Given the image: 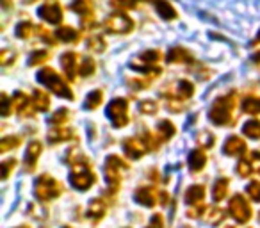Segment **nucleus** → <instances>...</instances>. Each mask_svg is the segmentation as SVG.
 <instances>
[{"mask_svg":"<svg viewBox=\"0 0 260 228\" xmlns=\"http://www.w3.org/2000/svg\"><path fill=\"white\" fill-rule=\"evenodd\" d=\"M228 210H230V216L234 217L237 223H248L251 219V207L249 203L242 198L241 194H235L234 198L228 203Z\"/></svg>","mask_w":260,"mask_h":228,"instance_id":"obj_8","label":"nucleus"},{"mask_svg":"<svg viewBox=\"0 0 260 228\" xmlns=\"http://www.w3.org/2000/svg\"><path fill=\"white\" fill-rule=\"evenodd\" d=\"M187 164H189V170H191L192 173H198V171H200V170H203V168H205V164H207V155H205V152H203L202 148L192 150V152L189 153Z\"/></svg>","mask_w":260,"mask_h":228,"instance_id":"obj_16","label":"nucleus"},{"mask_svg":"<svg viewBox=\"0 0 260 228\" xmlns=\"http://www.w3.org/2000/svg\"><path fill=\"white\" fill-rule=\"evenodd\" d=\"M203 198H205V187H203V185H200V184L191 185V187L185 191V203H187V205H191V207L200 205Z\"/></svg>","mask_w":260,"mask_h":228,"instance_id":"obj_18","label":"nucleus"},{"mask_svg":"<svg viewBox=\"0 0 260 228\" xmlns=\"http://www.w3.org/2000/svg\"><path fill=\"white\" fill-rule=\"evenodd\" d=\"M258 43H260V34H258V36L255 38V41H253V45H258Z\"/></svg>","mask_w":260,"mask_h":228,"instance_id":"obj_51","label":"nucleus"},{"mask_svg":"<svg viewBox=\"0 0 260 228\" xmlns=\"http://www.w3.org/2000/svg\"><path fill=\"white\" fill-rule=\"evenodd\" d=\"M242 111L246 114H260V98L248 96L242 100Z\"/></svg>","mask_w":260,"mask_h":228,"instance_id":"obj_28","label":"nucleus"},{"mask_svg":"<svg viewBox=\"0 0 260 228\" xmlns=\"http://www.w3.org/2000/svg\"><path fill=\"white\" fill-rule=\"evenodd\" d=\"M2 116H9V114H11V104H13V100H9L8 98V94L6 93H2Z\"/></svg>","mask_w":260,"mask_h":228,"instance_id":"obj_47","label":"nucleus"},{"mask_svg":"<svg viewBox=\"0 0 260 228\" xmlns=\"http://www.w3.org/2000/svg\"><path fill=\"white\" fill-rule=\"evenodd\" d=\"M30 102L32 100H30L27 94L16 93L15 96H13V107H15V111L18 112V114H22V116H30V114H32V111H30V107H29Z\"/></svg>","mask_w":260,"mask_h":228,"instance_id":"obj_19","label":"nucleus"},{"mask_svg":"<svg viewBox=\"0 0 260 228\" xmlns=\"http://www.w3.org/2000/svg\"><path fill=\"white\" fill-rule=\"evenodd\" d=\"M139 59H141L145 64H153V62H157L160 59V52L159 50H146L139 55Z\"/></svg>","mask_w":260,"mask_h":228,"instance_id":"obj_36","label":"nucleus"},{"mask_svg":"<svg viewBox=\"0 0 260 228\" xmlns=\"http://www.w3.org/2000/svg\"><path fill=\"white\" fill-rule=\"evenodd\" d=\"M38 80H40L43 86H47L52 93L57 94V96H64V98H70V100L73 98L72 89L66 86L64 80H62L52 68H41L40 72H38Z\"/></svg>","mask_w":260,"mask_h":228,"instance_id":"obj_4","label":"nucleus"},{"mask_svg":"<svg viewBox=\"0 0 260 228\" xmlns=\"http://www.w3.org/2000/svg\"><path fill=\"white\" fill-rule=\"evenodd\" d=\"M38 15L48 23H59L62 20V9L57 2H50V4H43L38 11Z\"/></svg>","mask_w":260,"mask_h":228,"instance_id":"obj_10","label":"nucleus"},{"mask_svg":"<svg viewBox=\"0 0 260 228\" xmlns=\"http://www.w3.org/2000/svg\"><path fill=\"white\" fill-rule=\"evenodd\" d=\"M87 47L91 48L93 52H104L105 50V43L100 36H93L87 40Z\"/></svg>","mask_w":260,"mask_h":228,"instance_id":"obj_39","label":"nucleus"},{"mask_svg":"<svg viewBox=\"0 0 260 228\" xmlns=\"http://www.w3.org/2000/svg\"><path fill=\"white\" fill-rule=\"evenodd\" d=\"M224 217H226V214H224L221 209H217V207L207 209V214H205L207 223H210V224H219V223H223Z\"/></svg>","mask_w":260,"mask_h":228,"instance_id":"obj_30","label":"nucleus"},{"mask_svg":"<svg viewBox=\"0 0 260 228\" xmlns=\"http://www.w3.org/2000/svg\"><path fill=\"white\" fill-rule=\"evenodd\" d=\"M15 166H16L15 159H9V160H4V162H2V166H0V171H2V180H6V178L9 177V173H11Z\"/></svg>","mask_w":260,"mask_h":228,"instance_id":"obj_44","label":"nucleus"},{"mask_svg":"<svg viewBox=\"0 0 260 228\" xmlns=\"http://www.w3.org/2000/svg\"><path fill=\"white\" fill-rule=\"evenodd\" d=\"M134 200L138 203L145 207H153L157 203V194H155V189L150 187V185H143V187H138L134 192Z\"/></svg>","mask_w":260,"mask_h":228,"instance_id":"obj_13","label":"nucleus"},{"mask_svg":"<svg viewBox=\"0 0 260 228\" xmlns=\"http://www.w3.org/2000/svg\"><path fill=\"white\" fill-rule=\"evenodd\" d=\"M41 150H43V145H41L40 141H32L29 143V146H27V152H25V171H34V168H36L38 164V159H40L41 155Z\"/></svg>","mask_w":260,"mask_h":228,"instance_id":"obj_12","label":"nucleus"},{"mask_svg":"<svg viewBox=\"0 0 260 228\" xmlns=\"http://www.w3.org/2000/svg\"><path fill=\"white\" fill-rule=\"evenodd\" d=\"M248 160L251 162L253 168L260 170V152H256V150H255V152H251V153H249V159Z\"/></svg>","mask_w":260,"mask_h":228,"instance_id":"obj_49","label":"nucleus"},{"mask_svg":"<svg viewBox=\"0 0 260 228\" xmlns=\"http://www.w3.org/2000/svg\"><path fill=\"white\" fill-rule=\"evenodd\" d=\"M228 178H219V180L214 184L212 187V198L214 202H221V200H224V196L228 194Z\"/></svg>","mask_w":260,"mask_h":228,"instance_id":"obj_25","label":"nucleus"},{"mask_svg":"<svg viewBox=\"0 0 260 228\" xmlns=\"http://www.w3.org/2000/svg\"><path fill=\"white\" fill-rule=\"evenodd\" d=\"M128 170V164L118 155H109L107 160H105V166H104V171H105V182L109 185V191L111 192H116L119 187V182H121V175L123 171Z\"/></svg>","mask_w":260,"mask_h":228,"instance_id":"obj_3","label":"nucleus"},{"mask_svg":"<svg viewBox=\"0 0 260 228\" xmlns=\"http://www.w3.org/2000/svg\"><path fill=\"white\" fill-rule=\"evenodd\" d=\"M32 104L36 111H48V107H50V98L41 89H36L32 94Z\"/></svg>","mask_w":260,"mask_h":228,"instance_id":"obj_23","label":"nucleus"},{"mask_svg":"<svg viewBox=\"0 0 260 228\" xmlns=\"http://www.w3.org/2000/svg\"><path fill=\"white\" fill-rule=\"evenodd\" d=\"M234 107H235V93L226 96H219L210 107V120L216 125H228L234 120Z\"/></svg>","mask_w":260,"mask_h":228,"instance_id":"obj_2","label":"nucleus"},{"mask_svg":"<svg viewBox=\"0 0 260 228\" xmlns=\"http://www.w3.org/2000/svg\"><path fill=\"white\" fill-rule=\"evenodd\" d=\"M166 59H168V62H170V64H171V62H185V64H191V62L194 61V57H192L191 52H187L185 48H180V47L171 48Z\"/></svg>","mask_w":260,"mask_h":228,"instance_id":"obj_20","label":"nucleus"},{"mask_svg":"<svg viewBox=\"0 0 260 228\" xmlns=\"http://www.w3.org/2000/svg\"><path fill=\"white\" fill-rule=\"evenodd\" d=\"M34 29H36V27H34L30 22H22V23H18V27H16V36L25 40V38L32 36Z\"/></svg>","mask_w":260,"mask_h":228,"instance_id":"obj_33","label":"nucleus"},{"mask_svg":"<svg viewBox=\"0 0 260 228\" xmlns=\"http://www.w3.org/2000/svg\"><path fill=\"white\" fill-rule=\"evenodd\" d=\"M102 98H104V93H102L100 89L91 91L86 98V109H96L98 105L102 104Z\"/></svg>","mask_w":260,"mask_h":228,"instance_id":"obj_32","label":"nucleus"},{"mask_svg":"<svg viewBox=\"0 0 260 228\" xmlns=\"http://www.w3.org/2000/svg\"><path fill=\"white\" fill-rule=\"evenodd\" d=\"M205 212H207L205 205H194V207H191V209L187 210V216L192 217V219H196V217H202Z\"/></svg>","mask_w":260,"mask_h":228,"instance_id":"obj_46","label":"nucleus"},{"mask_svg":"<svg viewBox=\"0 0 260 228\" xmlns=\"http://www.w3.org/2000/svg\"><path fill=\"white\" fill-rule=\"evenodd\" d=\"M242 132L251 139H260V121L258 120L246 121L244 127H242Z\"/></svg>","mask_w":260,"mask_h":228,"instance_id":"obj_29","label":"nucleus"},{"mask_svg":"<svg viewBox=\"0 0 260 228\" xmlns=\"http://www.w3.org/2000/svg\"><path fill=\"white\" fill-rule=\"evenodd\" d=\"M104 29L112 34H126L134 29V22L125 13H112L105 18Z\"/></svg>","mask_w":260,"mask_h":228,"instance_id":"obj_6","label":"nucleus"},{"mask_svg":"<svg viewBox=\"0 0 260 228\" xmlns=\"http://www.w3.org/2000/svg\"><path fill=\"white\" fill-rule=\"evenodd\" d=\"M175 125L168 120H162L157 127V136H159V141H168L175 136Z\"/></svg>","mask_w":260,"mask_h":228,"instance_id":"obj_24","label":"nucleus"},{"mask_svg":"<svg viewBox=\"0 0 260 228\" xmlns=\"http://www.w3.org/2000/svg\"><path fill=\"white\" fill-rule=\"evenodd\" d=\"M153 6H155L157 13L162 16L164 20H175L177 18V11L171 8V4H168L166 0H152Z\"/></svg>","mask_w":260,"mask_h":228,"instance_id":"obj_22","label":"nucleus"},{"mask_svg":"<svg viewBox=\"0 0 260 228\" xmlns=\"http://www.w3.org/2000/svg\"><path fill=\"white\" fill-rule=\"evenodd\" d=\"M87 219H91L93 223H98L102 217L105 216V203L104 200L100 198H93L89 202V207H87V212H86Z\"/></svg>","mask_w":260,"mask_h":228,"instance_id":"obj_15","label":"nucleus"},{"mask_svg":"<svg viewBox=\"0 0 260 228\" xmlns=\"http://www.w3.org/2000/svg\"><path fill=\"white\" fill-rule=\"evenodd\" d=\"M246 191H248V194L251 196V200L260 202V184L258 182H249L248 187H246Z\"/></svg>","mask_w":260,"mask_h":228,"instance_id":"obj_43","label":"nucleus"},{"mask_svg":"<svg viewBox=\"0 0 260 228\" xmlns=\"http://www.w3.org/2000/svg\"><path fill=\"white\" fill-rule=\"evenodd\" d=\"M62 192L61 184L57 180L50 177V175H41L40 178L34 184V196H36L40 202H50L55 200Z\"/></svg>","mask_w":260,"mask_h":228,"instance_id":"obj_5","label":"nucleus"},{"mask_svg":"<svg viewBox=\"0 0 260 228\" xmlns=\"http://www.w3.org/2000/svg\"><path fill=\"white\" fill-rule=\"evenodd\" d=\"M73 138V131L68 127H55L48 132L47 136V141L50 145H57V143H62V141H70Z\"/></svg>","mask_w":260,"mask_h":228,"instance_id":"obj_17","label":"nucleus"},{"mask_svg":"<svg viewBox=\"0 0 260 228\" xmlns=\"http://www.w3.org/2000/svg\"><path fill=\"white\" fill-rule=\"evenodd\" d=\"M20 141H22V139H20L18 136H8V138H4L0 141V153H6V152H9V150L16 148V146L20 145Z\"/></svg>","mask_w":260,"mask_h":228,"instance_id":"obj_31","label":"nucleus"},{"mask_svg":"<svg viewBox=\"0 0 260 228\" xmlns=\"http://www.w3.org/2000/svg\"><path fill=\"white\" fill-rule=\"evenodd\" d=\"M72 162V173H70V182L79 191H87L94 184V173L91 171V166L84 155L70 159Z\"/></svg>","mask_w":260,"mask_h":228,"instance_id":"obj_1","label":"nucleus"},{"mask_svg":"<svg viewBox=\"0 0 260 228\" xmlns=\"http://www.w3.org/2000/svg\"><path fill=\"white\" fill-rule=\"evenodd\" d=\"M70 118V114H68V111L66 109H59V111H55L54 114L50 116V123L52 125H61V123H64L66 120Z\"/></svg>","mask_w":260,"mask_h":228,"instance_id":"obj_38","label":"nucleus"},{"mask_svg":"<svg viewBox=\"0 0 260 228\" xmlns=\"http://www.w3.org/2000/svg\"><path fill=\"white\" fill-rule=\"evenodd\" d=\"M159 202L160 203H162V205H166V203H168V194H166V192H159Z\"/></svg>","mask_w":260,"mask_h":228,"instance_id":"obj_50","label":"nucleus"},{"mask_svg":"<svg viewBox=\"0 0 260 228\" xmlns=\"http://www.w3.org/2000/svg\"><path fill=\"white\" fill-rule=\"evenodd\" d=\"M228 228H234V226H228Z\"/></svg>","mask_w":260,"mask_h":228,"instance_id":"obj_54","label":"nucleus"},{"mask_svg":"<svg viewBox=\"0 0 260 228\" xmlns=\"http://www.w3.org/2000/svg\"><path fill=\"white\" fill-rule=\"evenodd\" d=\"M93 72H94V61L91 57H84L82 64H80V68H79V73L82 77H89V75H93Z\"/></svg>","mask_w":260,"mask_h":228,"instance_id":"obj_35","label":"nucleus"},{"mask_svg":"<svg viewBox=\"0 0 260 228\" xmlns=\"http://www.w3.org/2000/svg\"><path fill=\"white\" fill-rule=\"evenodd\" d=\"M47 57H48V54H47L45 50L32 52V55H30V59H29V64H30V66H38L40 62L47 61Z\"/></svg>","mask_w":260,"mask_h":228,"instance_id":"obj_42","label":"nucleus"},{"mask_svg":"<svg viewBox=\"0 0 260 228\" xmlns=\"http://www.w3.org/2000/svg\"><path fill=\"white\" fill-rule=\"evenodd\" d=\"M139 4V0H112V6L121 9H134Z\"/></svg>","mask_w":260,"mask_h":228,"instance_id":"obj_45","label":"nucleus"},{"mask_svg":"<svg viewBox=\"0 0 260 228\" xmlns=\"http://www.w3.org/2000/svg\"><path fill=\"white\" fill-rule=\"evenodd\" d=\"M223 152L226 153V155H230V157L244 155V153H246V143L242 141L241 138H237V136H232V138H228L226 143H224Z\"/></svg>","mask_w":260,"mask_h":228,"instance_id":"obj_14","label":"nucleus"},{"mask_svg":"<svg viewBox=\"0 0 260 228\" xmlns=\"http://www.w3.org/2000/svg\"><path fill=\"white\" fill-rule=\"evenodd\" d=\"M192 94H194V86L189 80H180L177 86V96L180 100H189Z\"/></svg>","mask_w":260,"mask_h":228,"instance_id":"obj_27","label":"nucleus"},{"mask_svg":"<svg viewBox=\"0 0 260 228\" xmlns=\"http://www.w3.org/2000/svg\"><path fill=\"white\" fill-rule=\"evenodd\" d=\"M126 109H128V104H126V100H123V98H116V100H112L111 104L107 105V116L116 128H121L128 123Z\"/></svg>","mask_w":260,"mask_h":228,"instance_id":"obj_7","label":"nucleus"},{"mask_svg":"<svg viewBox=\"0 0 260 228\" xmlns=\"http://www.w3.org/2000/svg\"><path fill=\"white\" fill-rule=\"evenodd\" d=\"M62 228H70V226H62Z\"/></svg>","mask_w":260,"mask_h":228,"instance_id":"obj_53","label":"nucleus"},{"mask_svg":"<svg viewBox=\"0 0 260 228\" xmlns=\"http://www.w3.org/2000/svg\"><path fill=\"white\" fill-rule=\"evenodd\" d=\"M123 150H125L126 157L130 159H139L143 157V153H146L150 148V143L148 138H146V132H145V138H130L123 141Z\"/></svg>","mask_w":260,"mask_h":228,"instance_id":"obj_9","label":"nucleus"},{"mask_svg":"<svg viewBox=\"0 0 260 228\" xmlns=\"http://www.w3.org/2000/svg\"><path fill=\"white\" fill-rule=\"evenodd\" d=\"M70 9L79 13L80 18H82V25L89 27L93 23V6H91L89 0H75L70 4Z\"/></svg>","mask_w":260,"mask_h":228,"instance_id":"obj_11","label":"nucleus"},{"mask_svg":"<svg viewBox=\"0 0 260 228\" xmlns=\"http://www.w3.org/2000/svg\"><path fill=\"white\" fill-rule=\"evenodd\" d=\"M146 228H162V216L160 214H153Z\"/></svg>","mask_w":260,"mask_h":228,"instance_id":"obj_48","label":"nucleus"},{"mask_svg":"<svg viewBox=\"0 0 260 228\" xmlns=\"http://www.w3.org/2000/svg\"><path fill=\"white\" fill-rule=\"evenodd\" d=\"M55 38L59 41H64V43H72V41H77L79 40V32L72 27H59L55 30Z\"/></svg>","mask_w":260,"mask_h":228,"instance_id":"obj_26","label":"nucleus"},{"mask_svg":"<svg viewBox=\"0 0 260 228\" xmlns=\"http://www.w3.org/2000/svg\"><path fill=\"white\" fill-rule=\"evenodd\" d=\"M132 68L138 70L139 73H145V75H150V77H159L160 72H162L160 68H153V66H145V68H143V66L132 64Z\"/></svg>","mask_w":260,"mask_h":228,"instance_id":"obj_40","label":"nucleus"},{"mask_svg":"<svg viewBox=\"0 0 260 228\" xmlns=\"http://www.w3.org/2000/svg\"><path fill=\"white\" fill-rule=\"evenodd\" d=\"M258 219H260V214H258Z\"/></svg>","mask_w":260,"mask_h":228,"instance_id":"obj_55","label":"nucleus"},{"mask_svg":"<svg viewBox=\"0 0 260 228\" xmlns=\"http://www.w3.org/2000/svg\"><path fill=\"white\" fill-rule=\"evenodd\" d=\"M253 171H255V168L251 166V162H249L248 159H242V160H239V162H237V173L241 175L242 178L249 177Z\"/></svg>","mask_w":260,"mask_h":228,"instance_id":"obj_34","label":"nucleus"},{"mask_svg":"<svg viewBox=\"0 0 260 228\" xmlns=\"http://www.w3.org/2000/svg\"><path fill=\"white\" fill-rule=\"evenodd\" d=\"M16 59V52L9 50V48H6V50L0 52V62H2V66H8L11 64L13 61Z\"/></svg>","mask_w":260,"mask_h":228,"instance_id":"obj_41","label":"nucleus"},{"mask_svg":"<svg viewBox=\"0 0 260 228\" xmlns=\"http://www.w3.org/2000/svg\"><path fill=\"white\" fill-rule=\"evenodd\" d=\"M61 66L64 70L66 77L70 80L75 79V72H77V55L72 54V52H66V54L61 55Z\"/></svg>","mask_w":260,"mask_h":228,"instance_id":"obj_21","label":"nucleus"},{"mask_svg":"<svg viewBox=\"0 0 260 228\" xmlns=\"http://www.w3.org/2000/svg\"><path fill=\"white\" fill-rule=\"evenodd\" d=\"M18 228H29V226H18Z\"/></svg>","mask_w":260,"mask_h":228,"instance_id":"obj_52","label":"nucleus"},{"mask_svg":"<svg viewBox=\"0 0 260 228\" xmlns=\"http://www.w3.org/2000/svg\"><path fill=\"white\" fill-rule=\"evenodd\" d=\"M157 109H159V105H157L155 100H143L141 104H139V111H141L143 114H155Z\"/></svg>","mask_w":260,"mask_h":228,"instance_id":"obj_37","label":"nucleus"}]
</instances>
